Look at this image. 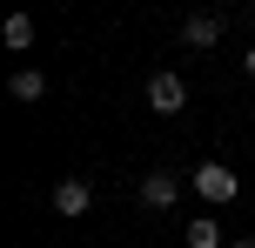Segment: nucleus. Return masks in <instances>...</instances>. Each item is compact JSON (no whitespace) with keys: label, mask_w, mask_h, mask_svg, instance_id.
<instances>
[{"label":"nucleus","mask_w":255,"mask_h":248,"mask_svg":"<svg viewBox=\"0 0 255 248\" xmlns=\"http://www.w3.org/2000/svg\"><path fill=\"white\" fill-rule=\"evenodd\" d=\"M235 188H242V181H235L229 161H202V168H195V195H202V201H235Z\"/></svg>","instance_id":"nucleus-1"},{"label":"nucleus","mask_w":255,"mask_h":248,"mask_svg":"<svg viewBox=\"0 0 255 248\" xmlns=\"http://www.w3.org/2000/svg\"><path fill=\"white\" fill-rule=\"evenodd\" d=\"M148 107L154 114H181V107H188V87H181V74H148Z\"/></svg>","instance_id":"nucleus-2"},{"label":"nucleus","mask_w":255,"mask_h":248,"mask_svg":"<svg viewBox=\"0 0 255 248\" xmlns=\"http://www.w3.org/2000/svg\"><path fill=\"white\" fill-rule=\"evenodd\" d=\"M175 195H181V174H175V168H148V181H141V201H148V208H168Z\"/></svg>","instance_id":"nucleus-3"},{"label":"nucleus","mask_w":255,"mask_h":248,"mask_svg":"<svg viewBox=\"0 0 255 248\" xmlns=\"http://www.w3.org/2000/svg\"><path fill=\"white\" fill-rule=\"evenodd\" d=\"M181 40H188V47H215V40H222V13H195V20H181Z\"/></svg>","instance_id":"nucleus-4"},{"label":"nucleus","mask_w":255,"mask_h":248,"mask_svg":"<svg viewBox=\"0 0 255 248\" xmlns=\"http://www.w3.org/2000/svg\"><path fill=\"white\" fill-rule=\"evenodd\" d=\"M88 201H94L88 181H61L54 188V215H88Z\"/></svg>","instance_id":"nucleus-5"},{"label":"nucleus","mask_w":255,"mask_h":248,"mask_svg":"<svg viewBox=\"0 0 255 248\" xmlns=\"http://www.w3.org/2000/svg\"><path fill=\"white\" fill-rule=\"evenodd\" d=\"M40 94H47V74L40 67H20L13 74V101H40Z\"/></svg>","instance_id":"nucleus-6"},{"label":"nucleus","mask_w":255,"mask_h":248,"mask_svg":"<svg viewBox=\"0 0 255 248\" xmlns=\"http://www.w3.org/2000/svg\"><path fill=\"white\" fill-rule=\"evenodd\" d=\"M188 248H222V228H215V215H195V222H188Z\"/></svg>","instance_id":"nucleus-7"},{"label":"nucleus","mask_w":255,"mask_h":248,"mask_svg":"<svg viewBox=\"0 0 255 248\" xmlns=\"http://www.w3.org/2000/svg\"><path fill=\"white\" fill-rule=\"evenodd\" d=\"M0 34H7V47H34V20H27V13H13Z\"/></svg>","instance_id":"nucleus-8"},{"label":"nucleus","mask_w":255,"mask_h":248,"mask_svg":"<svg viewBox=\"0 0 255 248\" xmlns=\"http://www.w3.org/2000/svg\"><path fill=\"white\" fill-rule=\"evenodd\" d=\"M242 67H249V81H255V47H249V54H242Z\"/></svg>","instance_id":"nucleus-9"},{"label":"nucleus","mask_w":255,"mask_h":248,"mask_svg":"<svg viewBox=\"0 0 255 248\" xmlns=\"http://www.w3.org/2000/svg\"><path fill=\"white\" fill-rule=\"evenodd\" d=\"M235 248H255V242H235Z\"/></svg>","instance_id":"nucleus-10"}]
</instances>
